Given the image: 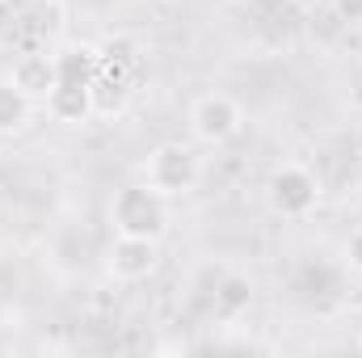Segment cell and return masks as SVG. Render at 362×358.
<instances>
[{
    "mask_svg": "<svg viewBox=\"0 0 362 358\" xmlns=\"http://www.w3.org/2000/svg\"><path fill=\"white\" fill-rule=\"evenodd\" d=\"M165 202H169L165 194H156L152 185L135 181V185H122L114 194L110 219H114V228L122 236H152V241H160L165 228H169V207Z\"/></svg>",
    "mask_w": 362,
    "mask_h": 358,
    "instance_id": "1",
    "label": "cell"
},
{
    "mask_svg": "<svg viewBox=\"0 0 362 358\" xmlns=\"http://www.w3.org/2000/svg\"><path fill=\"white\" fill-rule=\"evenodd\" d=\"M198 178H202V165L185 144H160L144 161V185H152L165 198H185L198 185Z\"/></svg>",
    "mask_w": 362,
    "mask_h": 358,
    "instance_id": "2",
    "label": "cell"
},
{
    "mask_svg": "<svg viewBox=\"0 0 362 358\" xmlns=\"http://www.w3.org/2000/svg\"><path fill=\"white\" fill-rule=\"evenodd\" d=\"M266 198H270V207L282 219H303V215H312L316 202H320V178H316L308 165L286 161V165H278L270 173Z\"/></svg>",
    "mask_w": 362,
    "mask_h": 358,
    "instance_id": "3",
    "label": "cell"
},
{
    "mask_svg": "<svg viewBox=\"0 0 362 358\" xmlns=\"http://www.w3.org/2000/svg\"><path fill=\"white\" fill-rule=\"evenodd\" d=\"M189 131H194L198 144L223 148V144H232V139L245 131V110H240V101L228 97V93H206V97H198L194 110H189Z\"/></svg>",
    "mask_w": 362,
    "mask_h": 358,
    "instance_id": "4",
    "label": "cell"
},
{
    "mask_svg": "<svg viewBox=\"0 0 362 358\" xmlns=\"http://www.w3.org/2000/svg\"><path fill=\"white\" fill-rule=\"evenodd\" d=\"M156 266H160V241H152V236H122L118 232V241L110 245V270L122 282H144L156 274Z\"/></svg>",
    "mask_w": 362,
    "mask_h": 358,
    "instance_id": "5",
    "label": "cell"
},
{
    "mask_svg": "<svg viewBox=\"0 0 362 358\" xmlns=\"http://www.w3.org/2000/svg\"><path fill=\"white\" fill-rule=\"evenodd\" d=\"M13 85L25 93L30 101H47L51 89L59 85V76H55V55H47V51H25V55L13 64Z\"/></svg>",
    "mask_w": 362,
    "mask_h": 358,
    "instance_id": "6",
    "label": "cell"
},
{
    "mask_svg": "<svg viewBox=\"0 0 362 358\" xmlns=\"http://www.w3.org/2000/svg\"><path fill=\"white\" fill-rule=\"evenodd\" d=\"M97 68H101V51L89 47V42H72V47L55 51V76H59V85H81V89H89L93 76H97Z\"/></svg>",
    "mask_w": 362,
    "mask_h": 358,
    "instance_id": "7",
    "label": "cell"
},
{
    "mask_svg": "<svg viewBox=\"0 0 362 358\" xmlns=\"http://www.w3.org/2000/svg\"><path fill=\"white\" fill-rule=\"evenodd\" d=\"M47 114L55 122H89L93 118V93L81 85H55L47 97Z\"/></svg>",
    "mask_w": 362,
    "mask_h": 358,
    "instance_id": "8",
    "label": "cell"
},
{
    "mask_svg": "<svg viewBox=\"0 0 362 358\" xmlns=\"http://www.w3.org/2000/svg\"><path fill=\"white\" fill-rule=\"evenodd\" d=\"M249 304H253V282H249V274H223L219 287H215V312L232 321V316H240Z\"/></svg>",
    "mask_w": 362,
    "mask_h": 358,
    "instance_id": "9",
    "label": "cell"
},
{
    "mask_svg": "<svg viewBox=\"0 0 362 358\" xmlns=\"http://www.w3.org/2000/svg\"><path fill=\"white\" fill-rule=\"evenodd\" d=\"M30 110H34V101L25 93L17 89L13 81H0V135L21 131L30 122Z\"/></svg>",
    "mask_w": 362,
    "mask_h": 358,
    "instance_id": "10",
    "label": "cell"
},
{
    "mask_svg": "<svg viewBox=\"0 0 362 358\" xmlns=\"http://www.w3.org/2000/svg\"><path fill=\"white\" fill-rule=\"evenodd\" d=\"M346 262L362 274V228H354V232H350V241H346Z\"/></svg>",
    "mask_w": 362,
    "mask_h": 358,
    "instance_id": "11",
    "label": "cell"
},
{
    "mask_svg": "<svg viewBox=\"0 0 362 358\" xmlns=\"http://www.w3.org/2000/svg\"><path fill=\"white\" fill-rule=\"evenodd\" d=\"M333 13L341 21H362V0H333Z\"/></svg>",
    "mask_w": 362,
    "mask_h": 358,
    "instance_id": "12",
    "label": "cell"
},
{
    "mask_svg": "<svg viewBox=\"0 0 362 358\" xmlns=\"http://www.w3.org/2000/svg\"><path fill=\"white\" fill-rule=\"evenodd\" d=\"M8 25H13V4H8V0H0V34H4Z\"/></svg>",
    "mask_w": 362,
    "mask_h": 358,
    "instance_id": "13",
    "label": "cell"
},
{
    "mask_svg": "<svg viewBox=\"0 0 362 358\" xmlns=\"http://www.w3.org/2000/svg\"><path fill=\"white\" fill-rule=\"evenodd\" d=\"M358 194H362V169H358Z\"/></svg>",
    "mask_w": 362,
    "mask_h": 358,
    "instance_id": "14",
    "label": "cell"
},
{
    "mask_svg": "<svg viewBox=\"0 0 362 358\" xmlns=\"http://www.w3.org/2000/svg\"><path fill=\"white\" fill-rule=\"evenodd\" d=\"M160 4H177V0H160Z\"/></svg>",
    "mask_w": 362,
    "mask_h": 358,
    "instance_id": "15",
    "label": "cell"
},
{
    "mask_svg": "<svg viewBox=\"0 0 362 358\" xmlns=\"http://www.w3.org/2000/svg\"><path fill=\"white\" fill-rule=\"evenodd\" d=\"M358 350H362V333H358Z\"/></svg>",
    "mask_w": 362,
    "mask_h": 358,
    "instance_id": "16",
    "label": "cell"
}]
</instances>
